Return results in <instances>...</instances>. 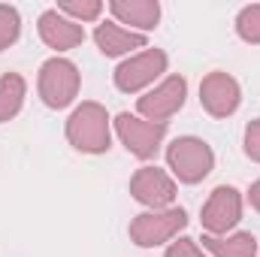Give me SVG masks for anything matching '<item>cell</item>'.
I'll return each mask as SVG.
<instances>
[{
  "label": "cell",
  "mask_w": 260,
  "mask_h": 257,
  "mask_svg": "<svg viewBox=\"0 0 260 257\" xmlns=\"http://www.w3.org/2000/svg\"><path fill=\"white\" fill-rule=\"evenodd\" d=\"M242 151L251 164H260V118H251L242 130Z\"/></svg>",
  "instance_id": "20"
},
{
  "label": "cell",
  "mask_w": 260,
  "mask_h": 257,
  "mask_svg": "<svg viewBox=\"0 0 260 257\" xmlns=\"http://www.w3.org/2000/svg\"><path fill=\"white\" fill-rule=\"evenodd\" d=\"M167 170L179 185H200L215 170V151L203 136H176L167 145Z\"/></svg>",
  "instance_id": "2"
},
{
  "label": "cell",
  "mask_w": 260,
  "mask_h": 257,
  "mask_svg": "<svg viewBox=\"0 0 260 257\" xmlns=\"http://www.w3.org/2000/svg\"><path fill=\"white\" fill-rule=\"evenodd\" d=\"M164 257H209L206 254V248L197 242V239H191V236H176L170 245H167V251H164Z\"/></svg>",
  "instance_id": "19"
},
{
  "label": "cell",
  "mask_w": 260,
  "mask_h": 257,
  "mask_svg": "<svg viewBox=\"0 0 260 257\" xmlns=\"http://www.w3.org/2000/svg\"><path fill=\"white\" fill-rule=\"evenodd\" d=\"M245 212V194L233 185H218L200 209V224L206 236H227L239 227Z\"/></svg>",
  "instance_id": "8"
},
{
  "label": "cell",
  "mask_w": 260,
  "mask_h": 257,
  "mask_svg": "<svg viewBox=\"0 0 260 257\" xmlns=\"http://www.w3.org/2000/svg\"><path fill=\"white\" fill-rule=\"evenodd\" d=\"M82 91V73L79 67L73 64L64 55H52L49 61L40 64V73H37V94L43 100V106L49 109H70L76 103Z\"/></svg>",
  "instance_id": "4"
},
{
  "label": "cell",
  "mask_w": 260,
  "mask_h": 257,
  "mask_svg": "<svg viewBox=\"0 0 260 257\" xmlns=\"http://www.w3.org/2000/svg\"><path fill=\"white\" fill-rule=\"evenodd\" d=\"M112 21H118L121 27H127L133 34H151L160 24V3L157 0H109L106 3Z\"/></svg>",
  "instance_id": "13"
},
{
  "label": "cell",
  "mask_w": 260,
  "mask_h": 257,
  "mask_svg": "<svg viewBox=\"0 0 260 257\" xmlns=\"http://www.w3.org/2000/svg\"><path fill=\"white\" fill-rule=\"evenodd\" d=\"M64 136L79 154H91V157L106 154L112 148V136H115L109 109L97 100L76 103L64 121Z\"/></svg>",
  "instance_id": "1"
},
{
  "label": "cell",
  "mask_w": 260,
  "mask_h": 257,
  "mask_svg": "<svg viewBox=\"0 0 260 257\" xmlns=\"http://www.w3.org/2000/svg\"><path fill=\"white\" fill-rule=\"evenodd\" d=\"M127 191L142 209H170V206H176L179 182L170 176V170H164L157 164H145L130 176Z\"/></svg>",
  "instance_id": "9"
},
{
  "label": "cell",
  "mask_w": 260,
  "mask_h": 257,
  "mask_svg": "<svg viewBox=\"0 0 260 257\" xmlns=\"http://www.w3.org/2000/svg\"><path fill=\"white\" fill-rule=\"evenodd\" d=\"M200 106L212 118H230L242 106V85L224 70H212L200 82Z\"/></svg>",
  "instance_id": "10"
},
{
  "label": "cell",
  "mask_w": 260,
  "mask_h": 257,
  "mask_svg": "<svg viewBox=\"0 0 260 257\" xmlns=\"http://www.w3.org/2000/svg\"><path fill=\"white\" fill-rule=\"evenodd\" d=\"M185 103H188V79L179 73H170L154 88L136 97V115L154 124H170V118L179 115Z\"/></svg>",
  "instance_id": "6"
},
{
  "label": "cell",
  "mask_w": 260,
  "mask_h": 257,
  "mask_svg": "<svg viewBox=\"0 0 260 257\" xmlns=\"http://www.w3.org/2000/svg\"><path fill=\"white\" fill-rule=\"evenodd\" d=\"M233 27H236V37L248 46H260V3H248L236 12L233 18Z\"/></svg>",
  "instance_id": "17"
},
{
  "label": "cell",
  "mask_w": 260,
  "mask_h": 257,
  "mask_svg": "<svg viewBox=\"0 0 260 257\" xmlns=\"http://www.w3.org/2000/svg\"><path fill=\"white\" fill-rule=\"evenodd\" d=\"M27 97V79L21 73H3L0 76V124L12 121L24 109Z\"/></svg>",
  "instance_id": "15"
},
{
  "label": "cell",
  "mask_w": 260,
  "mask_h": 257,
  "mask_svg": "<svg viewBox=\"0 0 260 257\" xmlns=\"http://www.w3.org/2000/svg\"><path fill=\"white\" fill-rule=\"evenodd\" d=\"M94 43H97L103 58H121V61L136 55V52H142V49H148V37L145 34H133V30L121 27L112 18L100 21L94 27Z\"/></svg>",
  "instance_id": "12"
},
{
  "label": "cell",
  "mask_w": 260,
  "mask_h": 257,
  "mask_svg": "<svg viewBox=\"0 0 260 257\" xmlns=\"http://www.w3.org/2000/svg\"><path fill=\"white\" fill-rule=\"evenodd\" d=\"M188 221L191 218H188V212L182 206L145 209V212L130 218L127 236H130V242L139 245V248H160V245H170L176 236H182Z\"/></svg>",
  "instance_id": "3"
},
{
  "label": "cell",
  "mask_w": 260,
  "mask_h": 257,
  "mask_svg": "<svg viewBox=\"0 0 260 257\" xmlns=\"http://www.w3.org/2000/svg\"><path fill=\"white\" fill-rule=\"evenodd\" d=\"M164 76H170V55L157 46H148L136 55L124 58L112 73V85L121 94H145Z\"/></svg>",
  "instance_id": "5"
},
{
  "label": "cell",
  "mask_w": 260,
  "mask_h": 257,
  "mask_svg": "<svg viewBox=\"0 0 260 257\" xmlns=\"http://www.w3.org/2000/svg\"><path fill=\"white\" fill-rule=\"evenodd\" d=\"M245 200L251 203V209H254V212L260 215V176L254 179V182H251V188H248V194H245Z\"/></svg>",
  "instance_id": "21"
},
{
  "label": "cell",
  "mask_w": 260,
  "mask_h": 257,
  "mask_svg": "<svg viewBox=\"0 0 260 257\" xmlns=\"http://www.w3.org/2000/svg\"><path fill=\"white\" fill-rule=\"evenodd\" d=\"M203 248L209 257H257L260 242L254 233L248 230H233L227 236H206L203 233Z\"/></svg>",
  "instance_id": "14"
},
{
  "label": "cell",
  "mask_w": 260,
  "mask_h": 257,
  "mask_svg": "<svg viewBox=\"0 0 260 257\" xmlns=\"http://www.w3.org/2000/svg\"><path fill=\"white\" fill-rule=\"evenodd\" d=\"M21 37V12L12 3H0V52L15 46Z\"/></svg>",
  "instance_id": "18"
},
{
  "label": "cell",
  "mask_w": 260,
  "mask_h": 257,
  "mask_svg": "<svg viewBox=\"0 0 260 257\" xmlns=\"http://www.w3.org/2000/svg\"><path fill=\"white\" fill-rule=\"evenodd\" d=\"M112 133L115 139L127 148V154H133L136 160H151L157 157V151L167 142V124H154L145 121L136 112H118L112 118Z\"/></svg>",
  "instance_id": "7"
},
{
  "label": "cell",
  "mask_w": 260,
  "mask_h": 257,
  "mask_svg": "<svg viewBox=\"0 0 260 257\" xmlns=\"http://www.w3.org/2000/svg\"><path fill=\"white\" fill-rule=\"evenodd\" d=\"M37 34H40V40H43L49 49H55V55H64V52L79 49V46L85 43V37H88L82 24H76L73 18H67L64 12H58L55 6H49V9L40 12V18H37Z\"/></svg>",
  "instance_id": "11"
},
{
  "label": "cell",
  "mask_w": 260,
  "mask_h": 257,
  "mask_svg": "<svg viewBox=\"0 0 260 257\" xmlns=\"http://www.w3.org/2000/svg\"><path fill=\"white\" fill-rule=\"evenodd\" d=\"M55 9L64 12L67 18H73L76 24H100L106 3L103 0H58Z\"/></svg>",
  "instance_id": "16"
}]
</instances>
